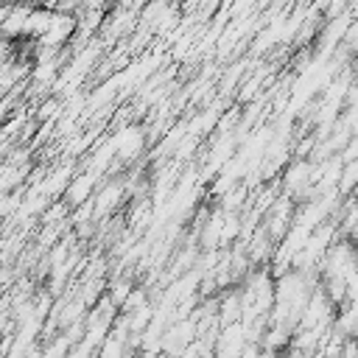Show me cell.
Returning a JSON list of instances; mask_svg holds the SVG:
<instances>
[{
	"instance_id": "1",
	"label": "cell",
	"mask_w": 358,
	"mask_h": 358,
	"mask_svg": "<svg viewBox=\"0 0 358 358\" xmlns=\"http://www.w3.org/2000/svg\"><path fill=\"white\" fill-rule=\"evenodd\" d=\"M115 140H117V159H120V162H129V159H134V157L143 151V145H145V131H143L140 126H126L123 131L115 134Z\"/></svg>"
},
{
	"instance_id": "3",
	"label": "cell",
	"mask_w": 358,
	"mask_h": 358,
	"mask_svg": "<svg viewBox=\"0 0 358 358\" xmlns=\"http://www.w3.org/2000/svg\"><path fill=\"white\" fill-rule=\"evenodd\" d=\"M123 190H126V185H123L120 179L106 182V185L101 187V193L92 199V204H95V215H106V213L123 199Z\"/></svg>"
},
{
	"instance_id": "2",
	"label": "cell",
	"mask_w": 358,
	"mask_h": 358,
	"mask_svg": "<svg viewBox=\"0 0 358 358\" xmlns=\"http://www.w3.org/2000/svg\"><path fill=\"white\" fill-rule=\"evenodd\" d=\"M95 176L98 173H92V171H84V173H78L73 182H70V187H67V201L70 204H87V201H92V187H95Z\"/></svg>"
},
{
	"instance_id": "4",
	"label": "cell",
	"mask_w": 358,
	"mask_h": 358,
	"mask_svg": "<svg viewBox=\"0 0 358 358\" xmlns=\"http://www.w3.org/2000/svg\"><path fill=\"white\" fill-rule=\"evenodd\" d=\"M338 193L341 196H352L358 193V159H350L341 165V176H338Z\"/></svg>"
}]
</instances>
